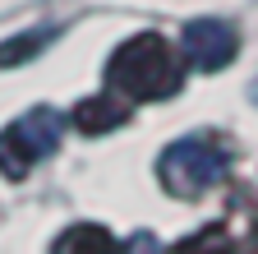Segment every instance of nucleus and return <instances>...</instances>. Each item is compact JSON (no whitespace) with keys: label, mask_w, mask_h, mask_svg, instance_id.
I'll list each match as a JSON object with an SVG mask.
<instances>
[{"label":"nucleus","mask_w":258,"mask_h":254,"mask_svg":"<svg viewBox=\"0 0 258 254\" xmlns=\"http://www.w3.org/2000/svg\"><path fill=\"white\" fill-rule=\"evenodd\" d=\"M180 51H184V60L194 70H221V65L235 60L240 37H235V28L221 23V19H189L184 33H180Z\"/></svg>","instance_id":"4"},{"label":"nucleus","mask_w":258,"mask_h":254,"mask_svg":"<svg viewBox=\"0 0 258 254\" xmlns=\"http://www.w3.org/2000/svg\"><path fill=\"white\" fill-rule=\"evenodd\" d=\"M83 134H106V130H120V125L129 120V102L120 97V92H97V97L79 102L74 116H70Z\"/></svg>","instance_id":"5"},{"label":"nucleus","mask_w":258,"mask_h":254,"mask_svg":"<svg viewBox=\"0 0 258 254\" xmlns=\"http://www.w3.org/2000/svg\"><path fill=\"white\" fill-rule=\"evenodd\" d=\"M166 254H231V240H226V227H203V231H194L184 236L175 249Z\"/></svg>","instance_id":"7"},{"label":"nucleus","mask_w":258,"mask_h":254,"mask_svg":"<svg viewBox=\"0 0 258 254\" xmlns=\"http://www.w3.org/2000/svg\"><path fill=\"white\" fill-rule=\"evenodd\" d=\"M55 254H120V245L111 240L106 227L83 222V227H70V231L55 240Z\"/></svg>","instance_id":"6"},{"label":"nucleus","mask_w":258,"mask_h":254,"mask_svg":"<svg viewBox=\"0 0 258 254\" xmlns=\"http://www.w3.org/2000/svg\"><path fill=\"white\" fill-rule=\"evenodd\" d=\"M124 254H166V249H161V240H157L152 231H139V236H129Z\"/></svg>","instance_id":"9"},{"label":"nucleus","mask_w":258,"mask_h":254,"mask_svg":"<svg viewBox=\"0 0 258 254\" xmlns=\"http://www.w3.org/2000/svg\"><path fill=\"white\" fill-rule=\"evenodd\" d=\"M51 37H55V28H37V33H23V37L5 42V46H0V65H19V60H32V56H37Z\"/></svg>","instance_id":"8"},{"label":"nucleus","mask_w":258,"mask_h":254,"mask_svg":"<svg viewBox=\"0 0 258 254\" xmlns=\"http://www.w3.org/2000/svg\"><path fill=\"white\" fill-rule=\"evenodd\" d=\"M221 176H226V148L217 139H208V134L175 139L157 157V180L166 185V194H175V199H199Z\"/></svg>","instance_id":"2"},{"label":"nucleus","mask_w":258,"mask_h":254,"mask_svg":"<svg viewBox=\"0 0 258 254\" xmlns=\"http://www.w3.org/2000/svg\"><path fill=\"white\" fill-rule=\"evenodd\" d=\"M106 79L129 102H161V97H171V92L184 83V60H180V51L166 37L139 33V37H129L111 56Z\"/></svg>","instance_id":"1"},{"label":"nucleus","mask_w":258,"mask_h":254,"mask_svg":"<svg viewBox=\"0 0 258 254\" xmlns=\"http://www.w3.org/2000/svg\"><path fill=\"white\" fill-rule=\"evenodd\" d=\"M231 254H240V249H231Z\"/></svg>","instance_id":"10"},{"label":"nucleus","mask_w":258,"mask_h":254,"mask_svg":"<svg viewBox=\"0 0 258 254\" xmlns=\"http://www.w3.org/2000/svg\"><path fill=\"white\" fill-rule=\"evenodd\" d=\"M60 116L51 107H37V111H28L19 116L5 134H0V176H10V180H23L32 171V162H42L46 153H55L60 143Z\"/></svg>","instance_id":"3"}]
</instances>
